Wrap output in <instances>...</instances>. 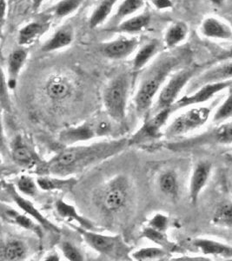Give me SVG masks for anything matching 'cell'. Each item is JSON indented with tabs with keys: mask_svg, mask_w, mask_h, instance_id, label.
<instances>
[{
	"mask_svg": "<svg viewBox=\"0 0 232 261\" xmlns=\"http://www.w3.org/2000/svg\"><path fill=\"white\" fill-rule=\"evenodd\" d=\"M15 186L17 190L22 195L27 197H35L39 188L37 180H34L33 178L29 175L20 176L16 182Z\"/></svg>",
	"mask_w": 232,
	"mask_h": 261,
	"instance_id": "obj_36",
	"label": "cell"
},
{
	"mask_svg": "<svg viewBox=\"0 0 232 261\" xmlns=\"http://www.w3.org/2000/svg\"><path fill=\"white\" fill-rule=\"evenodd\" d=\"M215 226L232 229V200L223 201L217 205L212 216Z\"/></svg>",
	"mask_w": 232,
	"mask_h": 261,
	"instance_id": "obj_29",
	"label": "cell"
},
{
	"mask_svg": "<svg viewBox=\"0 0 232 261\" xmlns=\"http://www.w3.org/2000/svg\"><path fill=\"white\" fill-rule=\"evenodd\" d=\"M44 2H45V0H33V9L37 11Z\"/></svg>",
	"mask_w": 232,
	"mask_h": 261,
	"instance_id": "obj_44",
	"label": "cell"
},
{
	"mask_svg": "<svg viewBox=\"0 0 232 261\" xmlns=\"http://www.w3.org/2000/svg\"><path fill=\"white\" fill-rule=\"evenodd\" d=\"M212 110L206 107H188L171 120L164 130V136L168 140L177 139L202 127L208 122Z\"/></svg>",
	"mask_w": 232,
	"mask_h": 261,
	"instance_id": "obj_6",
	"label": "cell"
},
{
	"mask_svg": "<svg viewBox=\"0 0 232 261\" xmlns=\"http://www.w3.org/2000/svg\"><path fill=\"white\" fill-rule=\"evenodd\" d=\"M130 185L125 176H117L102 187L96 195L97 205L106 213H119L128 203Z\"/></svg>",
	"mask_w": 232,
	"mask_h": 261,
	"instance_id": "obj_7",
	"label": "cell"
},
{
	"mask_svg": "<svg viewBox=\"0 0 232 261\" xmlns=\"http://www.w3.org/2000/svg\"><path fill=\"white\" fill-rule=\"evenodd\" d=\"M231 86L232 81L206 84L198 87V89L195 92L179 98L173 104L172 107H170V110L173 113H175L176 111L185 109L188 107H196L201 104H205L210 99H212L216 94Z\"/></svg>",
	"mask_w": 232,
	"mask_h": 261,
	"instance_id": "obj_10",
	"label": "cell"
},
{
	"mask_svg": "<svg viewBox=\"0 0 232 261\" xmlns=\"http://www.w3.org/2000/svg\"><path fill=\"white\" fill-rule=\"evenodd\" d=\"M188 33V27L184 22H177L170 25L164 36L167 47L173 48L185 40Z\"/></svg>",
	"mask_w": 232,
	"mask_h": 261,
	"instance_id": "obj_31",
	"label": "cell"
},
{
	"mask_svg": "<svg viewBox=\"0 0 232 261\" xmlns=\"http://www.w3.org/2000/svg\"><path fill=\"white\" fill-rule=\"evenodd\" d=\"M83 0H61L55 6V15L59 18H65L72 14L80 6Z\"/></svg>",
	"mask_w": 232,
	"mask_h": 261,
	"instance_id": "obj_38",
	"label": "cell"
},
{
	"mask_svg": "<svg viewBox=\"0 0 232 261\" xmlns=\"http://www.w3.org/2000/svg\"><path fill=\"white\" fill-rule=\"evenodd\" d=\"M48 25L39 22H32L24 25L18 33V45L21 46L30 45L36 41L39 36H41L47 29Z\"/></svg>",
	"mask_w": 232,
	"mask_h": 261,
	"instance_id": "obj_27",
	"label": "cell"
},
{
	"mask_svg": "<svg viewBox=\"0 0 232 261\" xmlns=\"http://www.w3.org/2000/svg\"><path fill=\"white\" fill-rule=\"evenodd\" d=\"M72 92L71 86L64 77H51L46 84V93L52 100L60 101L67 98Z\"/></svg>",
	"mask_w": 232,
	"mask_h": 261,
	"instance_id": "obj_26",
	"label": "cell"
},
{
	"mask_svg": "<svg viewBox=\"0 0 232 261\" xmlns=\"http://www.w3.org/2000/svg\"><path fill=\"white\" fill-rule=\"evenodd\" d=\"M138 45L137 39L120 38L109 42L102 46L101 50L104 56L111 60H124L134 53Z\"/></svg>",
	"mask_w": 232,
	"mask_h": 261,
	"instance_id": "obj_17",
	"label": "cell"
},
{
	"mask_svg": "<svg viewBox=\"0 0 232 261\" xmlns=\"http://www.w3.org/2000/svg\"><path fill=\"white\" fill-rule=\"evenodd\" d=\"M201 33L209 39L225 41L232 39L231 28L226 23L214 17H210L202 21Z\"/></svg>",
	"mask_w": 232,
	"mask_h": 261,
	"instance_id": "obj_20",
	"label": "cell"
},
{
	"mask_svg": "<svg viewBox=\"0 0 232 261\" xmlns=\"http://www.w3.org/2000/svg\"><path fill=\"white\" fill-rule=\"evenodd\" d=\"M221 59H222V60H229V59H232V48L231 50H229L226 54H224L223 57H222Z\"/></svg>",
	"mask_w": 232,
	"mask_h": 261,
	"instance_id": "obj_46",
	"label": "cell"
},
{
	"mask_svg": "<svg viewBox=\"0 0 232 261\" xmlns=\"http://www.w3.org/2000/svg\"><path fill=\"white\" fill-rule=\"evenodd\" d=\"M9 87L6 84V77L5 72L2 71V86H1V107L3 110L10 113L11 112V102H10L9 93H8Z\"/></svg>",
	"mask_w": 232,
	"mask_h": 261,
	"instance_id": "obj_41",
	"label": "cell"
},
{
	"mask_svg": "<svg viewBox=\"0 0 232 261\" xmlns=\"http://www.w3.org/2000/svg\"><path fill=\"white\" fill-rule=\"evenodd\" d=\"M112 123H116L107 113L99 114L81 125L72 126L63 130L59 136L60 142L69 146L87 142L94 139L111 136L113 133Z\"/></svg>",
	"mask_w": 232,
	"mask_h": 261,
	"instance_id": "obj_3",
	"label": "cell"
},
{
	"mask_svg": "<svg viewBox=\"0 0 232 261\" xmlns=\"http://www.w3.org/2000/svg\"><path fill=\"white\" fill-rule=\"evenodd\" d=\"M37 183L39 189L45 192H62L70 193L77 185L75 177H57L53 175H41L37 178Z\"/></svg>",
	"mask_w": 232,
	"mask_h": 261,
	"instance_id": "obj_19",
	"label": "cell"
},
{
	"mask_svg": "<svg viewBox=\"0 0 232 261\" xmlns=\"http://www.w3.org/2000/svg\"><path fill=\"white\" fill-rule=\"evenodd\" d=\"M2 186H3L4 190L6 191V193L10 196L12 201L15 203L16 205L20 209L21 211L24 212V214L36 220L37 222L39 223L46 231H52L56 233L60 232V228L48 220L47 218H45L33 202L24 198V196L17 190L15 185L9 182H3Z\"/></svg>",
	"mask_w": 232,
	"mask_h": 261,
	"instance_id": "obj_12",
	"label": "cell"
},
{
	"mask_svg": "<svg viewBox=\"0 0 232 261\" xmlns=\"http://www.w3.org/2000/svg\"><path fill=\"white\" fill-rule=\"evenodd\" d=\"M170 253L160 246L143 247L135 252H131V257L132 259L137 261L159 260L166 258Z\"/></svg>",
	"mask_w": 232,
	"mask_h": 261,
	"instance_id": "obj_34",
	"label": "cell"
},
{
	"mask_svg": "<svg viewBox=\"0 0 232 261\" xmlns=\"http://www.w3.org/2000/svg\"><path fill=\"white\" fill-rule=\"evenodd\" d=\"M129 146L128 138L66 146L50 161H45L39 172L41 175L73 177L96 164L119 154Z\"/></svg>",
	"mask_w": 232,
	"mask_h": 261,
	"instance_id": "obj_1",
	"label": "cell"
},
{
	"mask_svg": "<svg viewBox=\"0 0 232 261\" xmlns=\"http://www.w3.org/2000/svg\"><path fill=\"white\" fill-rule=\"evenodd\" d=\"M27 60V51L24 49H18L13 50L10 54L7 61V73L6 84L11 91L16 89L18 86V76L20 71L24 67Z\"/></svg>",
	"mask_w": 232,
	"mask_h": 261,
	"instance_id": "obj_21",
	"label": "cell"
},
{
	"mask_svg": "<svg viewBox=\"0 0 232 261\" xmlns=\"http://www.w3.org/2000/svg\"><path fill=\"white\" fill-rule=\"evenodd\" d=\"M45 260H60V256L57 255V253H51V254H49V255L45 258Z\"/></svg>",
	"mask_w": 232,
	"mask_h": 261,
	"instance_id": "obj_45",
	"label": "cell"
},
{
	"mask_svg": "<svg viewBox=\"0 0 232 261\" xmlns=\"http://www.w3.org/2000/svg\"><path fill=\"white\" fill-rule=\"evenodd\" d=\"M232 118V92H229L226 99L217 108L213 115V122L219 124Z\"/></svg>",
	"mask_w": 232,
	"mask_h": 261,
	"instance_id": "obj_37",
	"label": "cell"
},
{
	"mask_svg": "<svg viewBox=\"0 0 232 261\" xmlns=\"http://www.w3.org/2000/svg\"><path fill=\"white\" fill-rule=\"evenodd\" d=\"M230 145L232 144V120L222 122L217 124L216 127L202 136L197 137L196 139L191 140L190 142L180 143V144H172L174 149L191 148L196 146L202 145Z\"/></svg>",
	"mask_w": 232,
	"mask_h": 261,
	"instance_id": "obj_11",
	"label": "cell"
},
{
	"mask_svg": "<svg viewBox=\"0 0 232 261\" xmlns=\"http://www.w3.org/2000/svg\"><path fill=\"white\" fill-rule=\"evenodd\" d=\"M27 248L24 242L18 240H10L2 244L0 251L1 260L19 261L26 258Z\"/></svg>",
	"mask_w": 232,
	"mask_h": 261,
	"instance_id": "obj_24",
	"label": "cell"
},
{
	"mask_svg": "<svg viewBox=\"0 0 232 261\" xmlns=\"http://www.w3.org/2000/svg\"><path fill=\"white\" fill-rule=\"evenodd\" d=\"M151 22V16L149 14H141L134 16L123 21L121 24L117 27V32L125 33H137L143 30L148 27Z\"/></svg>",
	"mask_w": 232,
	"mask_h": 261,
	"instance_id": "obj_30",
	"label": "cell"
},
{
	"mask_svg": "<svg viewBox=\"0 0 232 261\" xmlns=\"http://www.w3.org/2000/svg\"><path fill=\"white\" fill-rule=\"evenodd\" d=\"M143 5V0H124L120 4L119 9L114 16V19L116 21L121 20L131 14H134L138 10L141 9Z\"/></svg>",
	"mask_w": 232,
	"mask_h": 261,
	"instance_id": "obj_35",
	"label": "cell"
},
{
	"mask_svg": "<svg viewBox=\"0 0 232 261\" xmlns=\"http://www.w3.org/2000/svg\"><path fill=\"white\" fill-rule=\"evenodd\" d=\"M60 248L63 252V255L68 260L82 261L84 260V256L80 250L75 246L74 244L70 241H64L60 244Z\"/></svg>",
	"mask_w": 232,
	"mask_h": 261,
	"instance_id": "obj_39",
	"label": "cell"
},
{
	"mask_svg": "<svg viewBox=\"0 0 232 261\" xmlns=\"http://www.w3.org/2000/svg\"><path fill=\"white\" fill-rule=\"evenodd\" d=\"M141 236L149 240L150 241L156 244L157 246H160L169 252H176L179 250V246L176 245L172 241H170V239L167 236L165 231H159L157 229L152 228L151 226H146L142 230Z\"/></svg>",
	"mask_w": 232,
	"mask_h": 261,
	"instance_id": "obj_25",
	"label": "cell"
},
{
	"mask_svg": "<svg viewBox=\"0 0 232 261\" xmlns=\"http://www.w3.org/2000/svg\"><path fill=\"white\" fill-rule=\"evenodd\" d=\"M115 3L116 0H104L98 5L93 12V15L90 18L89 25L91 29H95L96 27H99L107 19Z\"/></svg>",
	"mask_w": 232,
	"mask_h": 261,
	"instance_id": "obj_33",
	"label": "cell"
},
{
	"mask_svg": "<svg viewBox=\"0 0 232 261\" xmlns=\"http://www.w3.org/2000/svg\"><path fill=\"white\" fill-rule=\"evenodd\" d=\"M196 71H197V67L190 66V67L181 69L171 75L168 81H166L163 87L161 88L156 104L155 106H152V110L147 117L153 115L155 113L160 112L161 110L172 107L176 101L179 99V95L183 89L185 88V86L195 76Z\"/></svg>",
	"mask_w": 232,
	"mask_h": 261,
	"instance_id": "obj_8",
	"label": "cell"
},
{
	"mask_svg": "<svg viewBox=\"0 0 232 261\" xmlns=\"http://www.w3.org/2000/svg\"><path fill=\"white\" fill-rule=\"evenodd\" d=\"M55 210L57 215L66 222L71 225L80 226L82 228L87 229V230L97 231L95 225L91 220L80 215L77 213L75 206L68 204L67 202L64 201L63 199H59L56 201Z\"/></svg>",
	"mask_w": 232,
	"mask_h": 261,
	"instance_id": "obj_18",
	"label": "cell"
},
{
	"mask_svg": "<svg viewBox=\"0 0 232 261\" xmlns=\"http://www.w3.org/2000/svg\"><path fill=\"white\" fill-rule=\"evenodd\" d=\"M171 114L172 112L170 108H166L147 117L139 130L129 139L130 146L144 145L159 140L161 137L164 136V132L162 130Z\"/></svg>",
	"mask_w": 232,
	"mask_h": 261,
	"instance_id": "obj_9",
	"label": "cell"
},
{
	"mask_svg": "<svg viewBox=\"0 0 232 261\" xmlns=\"http://www.w3.org/2000/svg\"><path fill=\"white\" fill-rule=\"evenodd\" d=\"M1 6H2V24H3L4 22H5V18H6L7 0H2L1 1Z\"/></svg>",
	"mask_w": 232,
	"mask_h": 261,
	"instance_id": "obj_43",
	"label": "cell"
},
{
	"mask_svg": "<svg viewBox=\"0 0 232 261\" xmlns=\"http://www.w3.org/2000/svg\"><path fill=\"white\" fill-rule=\"evenodd\" d=\"M232 81V59L227 60L226 62L221 63L214 68L206 72L202 77L197 80V87L209 83L223 82V81Z\"/></svg>",
	"mask_w": 232,
	"mask_h": 261,
	"instance_id": "obj_22",
	"label": "cell"
},
{
	"mask_svg": "<svg viewBox=\"0 0 232 261\" xmlns=\"http://www.w3.org/2000/svg\"><path fill=\"white\" fill-rule=\"evenodd\" d=\"M130 85V75L120 74L110 81L103 93L105 113L116 124L125 123Z\"/></svg>",
	"mask_w": 232,
	"mask_h": 261,
	"instance_id": "obj_5",
	"label": "cell"
},
{
	"mask_svg": "<svg viewBox=\"0 0 232 261\" xmlns=\"http://www.w3.org/2000/svg\"><path fill=\"white\" fill-rule=\"evenodd\" d=\"M83 238L88 246L109 259L131 260V248L121 235H105L97 231L87 230L76 225H70Z\"/></svg>",
	"mask_w": 232,
	"mask_h": 261,
	"instance_id": "obj_4",
	"label": "cell"
},
{
	"mask_svg": "<svg viewBox=\"0 0 232 261\" xmlns=\"http://www.w3.org/2000/svg\"><path fill=\"white\" fill-rule=\"evenodd\" d=\"M152 3L158 10L168 9L172 6V2L170 0H152Z\"/></svg>",
	"mask_w": 232,
	"mask_h": 261,
	"instance_id": "obj_42",
	"label": "cell"
},
{
	"mask_svg": "<svg viewBox=\"0 0 232 261\" xmlns=\"http://www.w3.org/2000/svg\"><path fill=\"white\" fill-rule=\"evenodd\" d=\"M1 217L6 222L18 226L20 228L33 231V233H35L38 236L40 241L43 240L45 228L32 217L27 215L24 213L20 214L15 209L2 204L1 205Z\"/></svg>",
	"mask_w": 232,
	"mask_h": 261,
	"instance_id": "obj_14",
	"label": "cell"
},
{
	"mask_svg": "<svg viewBox=\"0 0 232 261\" xmlns=\"http://www.w3.org/2000/svg\"><path fill=\"white\" fill-rule=\"evenodd\" d=\"M12 160L21 168L26 170H41L45 161H42L39 155L32 146L20 136L16 137L11 144Z\"/></svg>",
	"mask_w": 232,
	"mask_h": 261,
	"instance_id": "obj_13",
	"label": "cell"
},
{
	"mask_svg": "<svg viewBox=\"0 0 232 261\" xmlns=\"http://www.w3.org/2000/svg\"><path fill=\"white\" fill-rule=\"evenodd\" d=\"M147 226L166 232L167 229L170 226V219L164 214H157L150 220L149 224Z\"/></svg>",
	"mask_w": 232,
	"mask_h": 261,
	"instance_id": "obj_40",
	"label": "cell"
},
{
	"mask_svg": "<svg viewBox=\"0 0 232 261\" xmlns=\"http://www.w3.org/2000/svg\"><path fill=\"white\" fill-rule=\"evenodd\" d=\"M73 41V31L71 27H61L54 33L51 39L45 42L42 46L44 53H51L54 50H60L67 47Z\"/></svg>",
	"mask_w": 232,
	"mask_h": 261,
	"instance_id": "obj_23",
	"label": "cell"
},
{
	"mask_svg": "<svg viewBox=\"0 0 232 261\" xmlns=\"http://www.w3.org/2000/svg\"><path fill=\"white\" fill-rule=\"evenodd\" d=\"M158 185L161 192L167 197L176 199L179 196V180L175 172L167 171L162 173L158 180Z\"/></svg>",
	"mask_w": 232,
	"mask_h": 261,
	"instance_id": "obj_32",
	"label": "cell"
},
{
	"mask_svg": "<svg viewBox=\"0 0 232 261\" xmlns=\"http://www.w3.org/2000/svg\"><path fill=\"white\" fill-rule=\"evenodd\" d=\"M212 171V164L207 161L199 162L195 166L189 185V199L192 205H196L198 201L200 194L208 184Z\"/></svg>",
	"mask_w": 232,
	"mask_h": 261,
	"instance_id": "obj_15",
	"label": "cell"
},
{
	"mask_svg": "<svg viewBox=\"0 0 232 261\" xmlns=\"http://www.w3.org/2000/svg\"><path fill=\"white\" fill-rule=\"evenodd\" d=\"M158 50V43L157 41H151L143 45L137 51L132 62V71L138 72L146 67V65L152 60V58L157 54Z\"/></svg>",
	"mask_w": 232,
	"mask_h": 261,
	"instance_id": "obj_28",
	"label": "cell"
},
{
	"mask_svg": "<svg viewBox=\"0 0 232 261\" xmlns=\"http://www.w3.org/2000/svg\"><path fill=\"white\" fill-rule=\"evenodd\" d=\"M191 246L205 256L232 258V246L221 241L208 238H196L191 241Z\"/></svg>",
	"mask_w": 232,
	"mask_h": 261,
	"instance_id": "obj_16",
	"label": "cell"
},
{
	"mask_svg": "<svg viewBox=\"0 0 232 261\" xmlns=\"http://www.w3.org/2000/svg\"><path fill=\"white\" fill-rule=\"evenodd\" d=\"M181 62V58L169 54L161 57L146 71L134 98L135 109L138 117H147L153 101L160 92L170 72Z\"/></svg>",
	"mask_w": 232,
	"mask_h": 261,
	"instance_id": "obj_2",
	"label": "cell"
},
{
	"mask_svg": "<svg viewBox=\"0 0 232 261\" xmlns=\"http://www.w3.org/2000/svg\"><path fill=\"white\" fill-rule=\"evenodd\" d=\"M212 3L215 4V5H217V6H219L221 4L223 3V0H210Z\"/></svg>",
	"mask_w": 232,
	"mask_h": 261,
	"instance_id": "obj_47",
	"label": "cell"
}]
</instances>
